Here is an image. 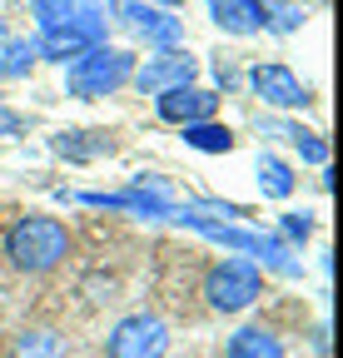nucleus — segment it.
<instances>
[{
  "label": "nucleus",
  "instance_id": "nucleus-23",
  "mask_svg": "<svg viewBox=\"0 0 343 358\" xmlns=\"http://www.w3.org/2000/svg\"><path fill=\"white\" fill-rule=\"evenodd\" d=\"M293 150H298V159H304V164H323V169H328V145H323V134L304 129V134L293 140Z\"/></svg>",
  "mask_w": 343,
  "mask_h": 358
},
{
  "label": "nucleus",
  "instance_id": "nucleus-21",
  "mask_svg": "<svg viewBox=\"0 0 343 358\" xmlns=\"http://www.w3.org/2000/svg\"><path fill=\"white\" fill-rule=\"evenodd\" d=\"M314 229H319L314 214H298V209H293V214H279V234H274V239L293 249V244H309V239H314Z\"/></svg>",
  "mask_w": 343,
  "mask_h": 358
},
{
  "label": "nucleus",
  "instance_id": "nucleus-13",
  "mask_svg": "<svg viewBox=\"0 0 343 358\" xmlns=\"http://www.w3.org/2000/svg\"><path fill=\"white\" fill-rule=\"evenodd\" d=\"M50 150L60 159H70V164H90V159L110 155L115 145H110V134H95V129H60L55 140H50Z\"/></svg>",
  "mask_w": 343,
  "mask_h": 358
},
{
  "label": "nucleus",
  "instance_id": "nucleus-1",
  "mask_svg": "<svg viewBox=\"0 0 343 358\" xmlns=\"http://www.w3.org/2000/svg\"><path fill=\"white\" fill-rule=\"evenodd\" d=\"M6 259L20 274H50L70 259V229L50 214H25L6 234Z\"/></svg>",
  "mask_w": 343,
  "mask_h": 358
},
{
  "label": "nucleus",
  "instance_id": "nucleus-15",
  "mask_svg": "<svg viewBox=\"0 0 343 358\" xmlns=\"http://www.w3.org/2000/svg\"><path fill=\"white\" fill-rule=\"evenodd\" d=\"M184 145L199 150V155H229L239 140H234V129H229V124L204 120V124H184Z\"/></svg>",
  "mask_w": 343,
  "mask_h": 358
},
{
  "label": "nucleus",
  "instance_id": "nucleus-6",
  "mask_svg": "<svg viewBox=\"0 0 343 358\" xmlns=\"http://www.w3.org/2000/svg\"><path fill=\"white\" fill-rule=\"evenodd\" d=\"M244 85H249L269 110H309V105H314L309 85L298 80L289 65H279V60H259V65L244 75Z\"/></svg>",
  "mask_w": 343,
  "mask_h": 358
},
{
  "label": "nucleus",
  "instance_id": "nucleus-17",
  "mask_svg": "<svg viewBox=\"0 0 343 358\" xmlns=\"http://www.w3.org/2000/svg\"><path fill=\"white\" fill-rule=\"evenodd\" d=\"M293 164L289 159H279V155H259V189H264V199H289L293 194Z\"/></svg>",
  "mask_w": 343,
  "mask_h": 358
},
{
  "label": "nucleus",
  "instance_id": "nucleus-16",
  "mask_svg": "<svg viewBox=\"0 0 343 358\" xmlns=\"http://www.w3.org/2000/svg\"><path fill=\"white\" fill-rule=\"evenodd\" d=\"M10 358H70V348H65V338L55 329H25L15 338Z\"/></svg>",
  "mask_w": 343,
  "mask_h": 358
},
{
  "label": "nucleus",
  "instance_id": "nucleus-14",
  "mask_svg": "<svg viewBox=\"0 0 343 358\" xmlns=\"http://www.w3.org/2000/svg\"><path fill=\"white\" fill-rule=\"evenodd\" d=\"M35 65H40L35 35H6V45H0V80H25Z\"/></svg>",
  "mask_w": 343,
  "mask_h": 358
},
{
  "label": "nucleus",
  "instance_id": "nucleus-2",
  "mask_svg": "<svg viewBox=\"0 0 343 358\" xmlns=\"http://www.w3.org/2000/svg\"><path fill=\"white\" fill-rule=\"evenodd\" d=\"M135 50H119V45H95V50H85L80 60H70L65 70V90L75 100H105L115 90L130 85L135 75Z\"/></svg>",
  "mask_w": 343,
  "mask_h": 358
},
{
  "label": "nucleus",
  "instance_id": "nucleus-26",
  "mask_svg": "<svg viewBox=\"0 0 343 358\" xmlns=\"http://www.w3.org/2000/svg\"><path fill=\"white\" fill-rule=\"evenodd\" d=\"M0 45H6V20H0Z\"/></svg>",
  "mask_w": 343,
  "mask_h": 358
},
{
  "label": "nucleus",
  "instance_id": "nucleus-8",
  "mask_svg": "<svg viewBox=\"0 0 343 358\" xmlns=\"http://www.w3.org/2000/svg\"><path fill=\"white\" fill-rule=\"evenodd\" d=\"M154 110H159V120H169V124L184 129V124L214 120V110H219V95H214V90H204V85H180V90H169V95H159Z\"/></svg>",
  "mask_w": 343,
  "mask_h": 358
},
{
  "label": "nucleus",
  "instance_id": "nucleus-22",
  "mask_svg": "<svg viewBox=\"0 0 343 358\" xmlns=\"http://www.w3.org/2000/svg\"><path fill=\"white\" fill-rule=\"evenodd\" d=\"M30 15H35L40 30H55L75 15V0H30Z\"/></svg>",
  "mask_w": 343,
  "mask_h": 358
},
{
  "label": "nucleus",
  "instance_id": "nucleus-4",
  "mask_svg": "<svg viewBox=\"0 0 343 358\" xmlns=\"http://www.w3.org/2000/svg\"><path fill=\"white\" fill-rule=\"evenodd\" d=\"M110 15H115L119 25H130L154 55L180 50V45H184V20H180V15H169V10L145 6V0H110Z\"/></svg>",
  "mask_w": 343,
  "mask_h": 358
},
{
  "label": "nucleus",
  "instance_id": "nucleus-5",
  "mask_svg": "<svg viewBox=\"0 0 343 358\" xmlns=\"http://www.w3.org/2000/svg\"><path fill=\"white\" fill-rule=\"evenodd\" d=\"M110 358H164L169 353V324L159 313H124L105 338Z\"/></svg>",
  "mask_w": 343,
  "mask_h": 358
},
{
  "label": "nucleus",
  "instance_id": "nucleus-18",
  "mask_svg": "<svg viewBox=\"0 0 343 358\" xmlns=\"http://www.w3.org/2000/svg\"><path fill=\"white\" fill-rule=\"evenodd\" d=\"M259 6H264V30H274V35H293L309 20L304 6H293V0H259Z\"/></svg>",
  "mask_w": 343,
  "mask_h": 358
},
{
  "label": "nucleus",
  "instance_id": "nucleus-20",
  "mask_svg": "<svg viewBox=\"0 0 343 358\" xmlns=\"http://www.w3.org/2000/svg\"><path fill=\"white\" fill-rule=\"evenodd\" d=\"M80 30H90L100 45H105V35H110V0H75V15H70Z\"/></svg>",
  "mask_w": 343,
  "mask_h": 358
},
{
  "label": "nucleus",
  "instance_id": "nucleus-12",
  "mask_svg": "<svg viewBox=\"0 0 343 358\" xmlns=\"http://www.w3.org/2000/svg\"><path fill=\"white\" fill-rule=\"evenodd\" d=\"M224 358H284V338L264 324H244L239 334H229Z\"/></svg>",
  "mask_w": 343,
  "mask_h": 358
},
{
  "label": "nucleus",
  "instance_id": "nucleus-24",
  "mask_svg": "<svg viewBox=\"0 0 343 358\" xmlns=\"http://www.w3.org/2000/svg\"><path fill=\"white\" fill-rule=\"evenodd\" d=\"M214 85H219V90H234V85H239V70H234L229 60H219V65H214Z\"/></svg>",
  "mask_w": 343,
  "mask_h": 358
},
{
  "label": "nucleus",
  "instance_id": "nucleus-11",
  "mask_svg": "<svg viewBox=\"0 0 343 358\" xmlns=\"http://www.w3.org/2000/svg\"><path fill=\"white\" fill-rule=\"evenodd\" d=\"M85 204H95V209H124V214H135V219H169V209L175 204H164V199H149L140 189H85L80 194Z\"/></svg>",
  "mask_w": 343,
  "mask_h": 358
},
{
  "label": "nucleus",
  "instance_id": "nucleus-3",
  "mask_svg": "<svg viewBox=\"0 0 343 358\" xmlns=\"http://www.w3.org/2000/svg\"><path fill=\"white\" fill-rule=\"evenodd\" d=\"M264 299V268L254 264V259H219V264H209V274H204V303L214 313H244Z\"/></svg>",
  "mask_w": 343,
  "mask_h": 358
},
{
  "label": "nucleus",
  "instance_id": "nucleus-7",
  "mask_svg": "<svg viewBox=\"0 0 343 358\" xmlns=\"http://www.w3.org/2000/svg\"><path fill=\"white\" fill-rule=\"evenodd\" d=\"M194 80H199V60H194L189 50L149 55V60H140L135 75H130V85L140 90V95H149V100L169 95V90H180V85H194Z\"/></svg>",
  "mask_w": 343,
  "mask_h": 358
},
{
  "label": "nucleus",
  "instance_id": "nucleus-19",
  "mask_svg": "<svg viewBox=\"0 0 343 358\" xmlns=\"http://www.w3.org/2000/svg\"><path fill=\"white\" fill-rule=\"evenodd\" d=\"M254 264H259V268H274V274H284V279H293L298 268H304V264L293 259V249L279 244L274 234H264V244H259V254H254Z\"/></svg>",
  "mask_w": 343,
  "mask_h": 358
},
{
  "label": "nucleus",
  "instance_id": "nucleus-9",
  "mask_svg": "<svg viewBox=\"0 0 343 358\" xmlns=\"http://www.w3.org/2000/svg\"><path fill=\"white\" fill-rule=\"evenodd\" d=\"M95 45H100V40H95L90 30H80L75 20H65V25H55V30H40V35H35V55L65 65V60H80L85 50H95Z\"/></svg>",
  "mask_w": 343,
  "mask_h": 358
},
{
  "label": "nucleus",
  "instance_id": "nucleus-25",
  "mask_svg": "<svg viewBox=\"0 0 343 358\" xmlns=\"http://www.w3.org/2000/svg\"><path fill=\"white\" fill-rule=\"evenodd\" d=\"M145 6H154V10H169V15H175V10L184 6V0H145Z\"/></svg>",
  "mask_w": 343,
  "mask_h": 358
},
{
  "label": "nucleus",
  "instance_id": "nucleus-10",
  "mask_svg": "<svg viewBox=\"0 0 343 358\" xmlns=\"http://www.w3.org/2000/svg\"><path fill=\"white\" fill-rule=\"evenodd\" d=\"M209 20L224 35H259L264 30V6L259 0H204Z\"/></svg>",
  "mask_w": 343,
  "mask_h": 358
}]
</instances>
